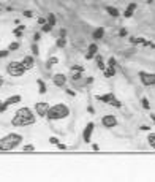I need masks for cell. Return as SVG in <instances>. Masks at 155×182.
Listing matches in <instances>:
<instances>
[{"mask_svg":"<svg viewBox=\"0 0 155 182\" xmlns=\"http://www.w3.org/2000/svg\"><path fill=\"white\" fill-rule=\"evenodd\" d=\"M11 124H13L14 127H27V125H32V124H35V116H33V113L30 111L29 108H21V109H17V111H16Z\"/></svg>","mask_w":155,"mask_h":182,"instance_id":"6da1fadb","label":"cell"},{"mask_svg":"<svg viewBox=\"0 0 155 182\" xmlns=\"http://www.w3.org/2000/svg\"><path fill=\"white\" fill-rule=\"evenodd\" d=\"M57 46H59V48H63V46H65V40H63V36H60V40L57 41Z\"/></svg>","mask_w":155,"mask_h":182,"instance_id":"4316f807","label":"cell"},{"mask_svg":"<svg viewBox=\"0 0 155 182\" xmlns=\"http://www.w3.org/2000/svg\"><path fill=\"white\" fill-rule=\"evenodd\" d=\"M81 75H83V71H78V73H75V75H73L71 78H73V79H75V81H78V79L81 78Z\"/></svg>","mask_w":155,"mask_h":182,"instance_id":"f1b7e54d","label":"cell"},{"mask_svg":"<svg viewBox=\"0 0 155 182\" xmlns=\"http://www.w3.org/2000/svg\"><path fill=\"white\" fill-rule=\"evenodd\" d=\"M24 16L25 17H32V11H24Z\"/></svg>","mask_w":155,"mask_h":182,"instance_id":"d590c367","label":"cell"},{"mask_svg":"<svg viewBox=\"0 0 155 182\" xmlns=\"http://www.w3.org/2000/svg\"><path fill=\"white\" fill-rule=\"evenodd\" d=\"M97 51H98V46H97V44H90V46H89V52H87V59H92L94 56H95V54H97Z\"/></svg>","mask_w":155,"mask_h":182,"instance_id":"4fadbf2b","label":"cell"},{"mask_svg":"<svg viewBox=\"0 0 155 182\" xmlns=\"http://www.w3.org/2000/svg\"><path fill=\"white\" fill-rule=\"evenodd\" d=\"M49 143L51 144H59V139L57 138H49Z\"/></svg>","mask_w":155,"mask_h":182,"instance_id":"1f68e13d","label":"cell"},{"mask_svg":"<svg viewBox=\"0 0 155 182\" xmlns=\"http://www.w3.org/2000/svg\"><path fill=\"white\" fill-rule=\"evenodd\" d=\"M142 106H144L146 109L150 108V105H149V102H147V98H142Z\"/></svg>","mask_w":155,"mask_h":182,"instance_id":"f546056e","label":"cell"},{"mask_svg":"<svg viewBox=\"0 0 155 182\" xmlns=\"http://www.w3.org/2000/svg\"><path fill=\"white\" fill-rule=\"evenodd\" d=\"M52 63H57V57H51L49 59V65H52Z\"/></svg>","mask_w":155,"mask_h":182,"instance_id":"d6a6232c","label":"cell"},{"mask_svg":"<svg viewBox=\"0 0 155 182\" xmlns=\"http://www.w3.org/2000/svg\"><path fill=\"white\" fill-rule=\"evenodd\" d=\"M2 10H3V5H2V3H0V11H2Z\"/></svg>","mask_w":155,"mask_h":182,"instance_id":"ab89813d","label":"cell"},{"mask_svg":"<svg viewBox=\"0 0 155 182\" xmlns=\"http://www.w3.org/2000/svg\"><path fill=\"white\" fill-rule=\"evenodd\" d=\"M22 30H24V25H19L17 29H14V32H13V33H14L16 36H21V35H22Z\"/></svg>","mask_w":155,"mask_h":182,"instance_id":"44dd1931","label":"cell"},{"mask_svg":"<svg viewBox=\"0 0 155 182\" xmlns=\"http://www.w3.org/2000/svg\"><path fill=\"white\" fill-rule=\"evenodd\" d=\"M25 70L27 68L24 67L22 62H10L6 67V71L10 76H22V75H25Z\"/></svg>","mask_w":155,"mask_h":182,"instance_id":"277c9868","label":"cell"},{"mask_svg":"<svg viewBox=\"0 0 155 182\" xmlns=\"http://www.w3.org/2000/svg\"><path fill=\"white\" fill-rule=\"evenodd\" d=\"M125 35H127V30L122 29V30H120V36H125Z\"/></svg>","mask_w":155,"mask_h":182,"instance_id":"74e56055","label":"cell"},{"mask_svg":"<svg viewBox=\"0 0 155 182\" xmlns=\"http://www.w3.org/2000/svg\"><path fill=\"white\" fill-rule=\"evenodd\" d=\"M139 79L144 83V86H153L155 84V75L153 73H139Z\"/></svg>","mask_w":155,"mask_h":182,"instance_id":"8992f818","label":"cell"},{"mask_svg":"<svg viewBox=\"0 0 155 182\" xmlns=\"http://www.w3.org/2000/svg\"><path fill=\"white\" fill-rule=\"evenodd\" d=\"M24 152H32V150H35V147L32 144H27V146H24V149H22Z\"/></svg>","mask_w":155,"mask_h":182,"instance_id":"d4e9b609","label":"cell"},{"mask_svg":"<svg viewBox=\"0 0 155 182\" xmlns=\"http://www.w3.org/2000/svg\"><path fill=\"white\" fill-rule=\"evenodd\" d=\"M131 43H136V44H144V46H150V48H155L153 43H149L146 41L144 38H131Z\"/></svg>","mask_w":155,"mask_h":182,"instance_id":"5bb4252c","label":"cell"},{"mask_svg":"<svg viewBox=\"0 0 155 182\" xmlns=\"http://www.w3.org/2000/svg\"><path fill=\"white\" fill-rule=\"evenodd\" d=\"M16 49H19V43H11L10 44V51H16Z\"/></svg>","mask_w":155,"mask_h":182,"instance_id":"484cf974","label":"cell"},{"mask_svg":"<svg viewBox=\"0 0 155 182\" xmlns=\"http://www.w3.org/2000/svg\"><path fill=\"white\" fill-rule=\"evenodd\" d=\"M3 81H5V79H3V76L0 75V86H3Z\"/></svg>","mask_w":155,"mask_h":182,"instance_id":"f35d334b","label":"cell"},{"mask_svg":"<svg viewBox=\"0 0 155 182\" xmlns=\"http://www.w3.org/2000/svg\"><path fill=\"white\" fill-rule=\"evenodd\" d=\"M97 63H98V67L101 68V70H105V68H106V67H105V62H103V59L100 57V56L97 57Z\"/></svg>","mask_w":155,"mask_h":182,"instance_id":"7402d4cb","label":"cell"},{"mask_svg":"<svg viewBox=\"0 0 155 182\" xmlns=\"http://www.w3.org/2000/svg\"><path fill=\"white\" fill-rule=\"evenodd\" d=\"M135 8H136V3H130L128 6H127V10H125L124 16H125V17H130V16L133 14V11H135Z\"/></svg>","mask_w":155,"mask_h":182,"instance_id":"2e32d148","label":"cell"},{"mask_svg":"<svg viewBox=\"0 0 155 182\" xmlns=\"http://www.w3.org/2000/svg\"><path fill=\"white\" fill-rule=\"evenodd\" d=\"M38 86H40V94H44L46 92V86H44V83L41 79H38Z\"/></svg>","mask_w":155,"mask_h":182,"instance_id":"ffe728a7","label":"cell"},{"mask_svg":"<svg viewBox=\"0 0 155 182\" xmlns=\"http://www.w3.org/2000/svg\"><path fill=\"white\" fill-rule=\"evenodd\" d=\"M48 22H49L51 25H56V16H54V14H49V16H48Z\"/></svg>","mask_w":155,"mask_h":182,"instance_id":"cb8c5ba5","label":"cell"},{"mask_svg":"<svg viewBox=\"0 0 155 182\" xmlns=\"http://www.w3.org/2000/svg\"><path fill=\"white\" fill-rule=\"evenodd\" d=\"M8 56V51H0V59H3Z\"/></svg>","mask_w":155,"mask_h":182,"instance_id":"4dcf8cb0","label":"cell"},{"mask_svg":"<svg viewBox=\"0 0 155 182\" xmlns=\"http://www.w3.org/2000/svg\"><path fill=\"white\" fill-rule=\"evenodd\" d=\"M6 108H8L6 102H2V100H0V113H5V111H6Z\"/></svg>","mask_w":155,"mask_h":182,"instance_id":"603a6c76","label":"cell"},{"mask_svg":"<svg viewBox=\"0 0 155 182\" xmlns=\"http://www.w3.org/2000/svg\"><path fill=\"white\" fill-rule=\"evenodd\" d=\"M109 65H114L116 67V59H109Z\"/></svg>","mask_w":155,"mask_h":182,"instance_id":"8d00e7d4","label":"cell"},{"mask_svg":"<svg viewBox=\"0 0 155 182\" xmlns=\"http://www.w3.org/2000/svg\"><path fill=\"white\" fill-rule=\"evenodd\" d=\"M106 11L111 14L113 17H117V16H119V10H117V8H114V6H106Z\"/></svg>","mask_w":155,"mask_h":182,"instance_id":"ac0fdd59","label":"cell"},{"mask_svg":"<svg viewBox=\"0 0 155 182\" xmlns=\"http://www.w3.org/2000/svg\"><path fill=\"white\" fill-rule=\"evenodd\" d=\"M51 27H52V25H51L49 22H46V24L43 25V32H49V30H51Z\"/></svg>","mask_w":155,"mask_h":182,"instance_id":"83f0119b","label":"cell"},{"mask_svg":"<svg viewBox=\"0 0 155 182\" xmlns=\"http://www.w3.org/2000/svg\"><path fill=\"white\" fill-rule=\"evenodd\" d=\"M46 22H48V21H46V19H43V17H40V19H38V24H41V25H44Z\"/></svg>","mask_w":155,"mask_h":182,"instance_id":"836d02e7","label":"cell"},{"mask_svg":"<svg viewBox=\"0 0 155 182\" xmlns=\"http://www.w3.org/2000/svg\"><path fill=\"white\" fill-rule=\"evenodd\" d=\"M95 130V125L90 122V124H87V127H86V130H84V133H83V136H84V141L86 143H90V136H92V132Z\"/></svg>","mask_w":155,"mask_h":182,"instance_id":"9c48e42d","label":"cell"},{"mask_svg":"<svg viewBox=\"0 0 155 182\" xmlns=\"http://www.w3.org/2000/svg\"><path fill=\"white\" fill-rule=\"evenodd\" d=\"M101 124L105 127H108V128H111V127H116L117 125V119L114 116H105L103 119H101Z\"/></svg>","mask_w":155,"mask_h":182,"instance_id":"ba28073f","label":"cell"},{"mask_svg":"<svg viewBox=\"0 0 155 182\" xmlns=\"http://www.w3.org/2000/svg\"><path fill=\"white\" fill-rule=\"evenodd\" d=\"M22 143V136L17 133H10L0 139V150H13Z\"/></svg>","mask_w":155,"mask_h":182,"instance_id":"7a4b0ae2","label":"cell"},{"mask_svg":"<svg viewBox=\"0 0 155 182\" xmlns=\"http://www.w3.org/2000/svg\"><path fill=\"white\" fill-rule=\"evenodd\" d=\"M97 98L100 100V102L109 103V105H113V106H116V108H120V106H122V105H120V102H119V100H116L113 94H106V95H98Z\"/></svg>","mask_w":155,"mask_h":182,"instance_id":"5b68a950","label":"cell"},{"mask_svg":"<svg viewBox=\"0 0 155 182\" xmlns=\"http://www.w3.org/2000/svg\"><path fill=\"white\" fill-rule=\"evenodd\" d=\"M22 63H24V67H25L27 70H30V68L35 65V60H33V57H32V56H27V57H24Z\"/></svg>","mask_w":155,"mask_h":182,"instance_id":"8fae6325","label":"cell"},{"mask_svg":"<svg viewBox=\"0 0 155 182\" xmlns=\"http://www.w3.org/2000/svg\"><path fill=\"white\" fill-rule=\"evenodd\" d=\"M49 108H51V106H49L48 103L43 102V103H36V105H35V111L38 113V116L46 117V116H48V111H49Z\"/></svg>","mask_w":155,"mask_h":182,"instance_id":"52a82bcc","label":"cell"},{"mask_svg":"<svg viewBox=\"0 0 155 182\" xmlns=\"http://www.w3.org/2000/svg\"><path fill=\"white\" fill-rule=\"evenodd\" d=\"M21 100H22V97H21V95H11L10 98H6L5 102H6V105H8V106H10V105H14V103H19Z\"/></svg>","mask_w":155,"mask_h":182,"instance_id":"7c38bea8","label":"cell"},{"mask_svg":"<svg viewBox=\"0 0 155 182\" xmlns=\"http://www.w3.org/2000/svg\"><path fill=\"white\" fill-rule=\"evenodd\" d=\"M32 49H33V54H38V46H36V44H33Z\"/></svg>","mask_w":155,"mask_h":182,"instance_id":"e575fe53","label":"cell"},{"mask_svg":"<svg viewBox=\"0 0 155 182\" xmlns=\"http://www.w3.org/2000/svg\"><path fill=\"white\" fill-rule=\"evenodd\" d=\"M68 114H70L68 106L59 103V105H54V106L49 108L46 117H48V119H51V121H59V119H65Z\"/></svg>","mask_w":155,"mask_h":182,"instance_id":"3957f363","label":"cell"},{"mask_svg":"<svg viewBox=\"0 0 155 182\" xmlns=\"http://www.w3.org/2000/svg\"><path fill=\"white\" fill-rule=\"evenodd\" d=\"M147 141H149V144H150V147L155 149V133H150V135L147 136Z\"/></svg>","mask_w":155,"mask_h":182,"instance_id":"d6986e66","label":"cell"},{"mask_svg":"<svg viewBox=\"0 0 155 182\" xmlns=\"http://www.w3.org/2000/svg\"><path fill=\"white\" fill-rule=\"evenodd\" d=\"M65 83H67V76H65V75H62V73H57V75L54 76V84H56L57 87L65 86Z\"/></svg>","mask_w":155,"mask_h":182,"instance_id":"30bf717a","label":"cell"},{"mask_svg":"<svg viewBox=\"0 0 155 182\" xmlns=\"http://www.w3.org/2000/svg\"><path fill=\"white\" fill-rule=\"evenodd\" d=\"M103 71H105V76H106V78H113V76L116 75V70H114V65H109V67H108V68H105Z\"/></svg>","mask_w":155,"mask_h":182,"instance_id":"9a60e30c","label":"cell"},{"mask_svg":"<svg viewBox=\"0 0 155 182\" xmlns=\"http://www.w3.org/2000/svg\"><path fill=\"white\" fill-rule=\"evenodd\" d=\"M103 33H105V30H103V27H98V29H95L94 30V38L95 40H100V38H101V36H103Z\"/></svg>","mask_w":155,"mask_h":182,"instance_id":"e0dca14e","label":"cell"}]
</instances>
